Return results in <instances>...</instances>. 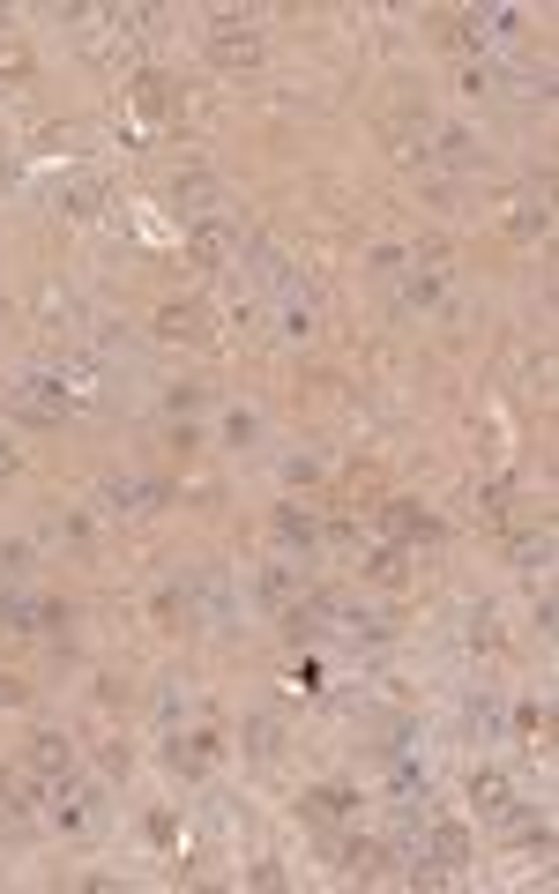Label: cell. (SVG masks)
Masks as SVG:
<instances>
[{
    "instance_id": "1",
    "label": "cell",
    "mask_w": 559,
    "mask_h": 894,
    "mask_svg": "<svg viewBox=\"0 0 559 894\" xmlns=\"http://www.w3.org/2000/svg\"><path fill=\"white\" fill-rule=\"evenodd\" d=\"M0 402H8V418H23V426H61L67 410H75V396H67L53 373H31V380H15V388H8Z\"/></svg>"
},
{
    "instance_id": "2",
    "label": "cell",
    "mask_w": 559,
    "mask_h": 894,
    "mask_svg": "<svg viewBox=\"0 0 559 894\" xmlns=\"http://www.w3.org/2000/svg\"><path fill=\"white\" fill-rule=\"evenodd\" d=\"M209 61H217L224 75L261 67V31H254V23H239V15H217V23H209Z\"/></svg>"
},
{
    "instance_id": "3",
    "label": "cell",
    "mask_w": 559,
    "mask_h": 894,
    "mask_svg": "<svg viewBox=\"0 0 559 894\" xmlns=\"http://www.w3.org/2000/svg\"><path fill=\"white\" fill-rule=\"evenodd\" d=\"M404 858H426V864H440V872H455V864H470V828L463 820H433Z\"/></svg>"
},
{
    "instance_id": "4",
    "label": "cell",
    "mask_w": 559,
    "mask_h": 894,
    "mask_svg": "<svg viewBox=\"0 0 559 894\" xmlns=\"http://www.w3.org/2000/svg\"><path fill=\"white\" fill-rule=\"evenodd\" d=\"M127 97H135V112H142V120H180V112H186L180 83H172V75H157V67H142Z\"/></svg>"
},
{
    "instance_id": "5",
    "label": "cell",
    "mask_w": 559,
    "mask_h": 894,
    "mask_svg": "<svg viewBox=\"0 0 559 894\" xmlns=\"http://www.w3.org/2000/svg\"><path fill=\"white\" fill-rule=\"evenodd\" d=\"M217 753H224L217 731H186V739H172V753H164V761H172V775H186V783H194V775L217 768Z\"/></svg>"
},
{
    "instance_id": "6",
    "label": "cell",
    "mask_w": 559,
    "mask_h": 894,
    "mask_svg": "<svg viewBox=\"0 0 559 894\" xmlns=\"http://www.w3.org/2000/svg\"><path fill=\"white\" fill-rule=\"evenodd\" d=\"M157 336H164V343H209V306H194V299H172V306L157 313Z\"/></svg>"
},
{
    "instance_id": "7",
    "label": "cell",
    "mask_w": 559,
    "mask_h": 894,
    "mask_svg": "<svg viewBox=\"0 0 559 894\" xmlns=\"http://www.w3.org/2000/svg\"><path fill=\"white\" fill-rule=\"evenodd\" d=\"M31 775L37 783H67V775H75V745H67L61 731H37L31 739Z\"/></svg>"
},
{
    "instance_id": "8",
    "label": "cell",
    "mask_w": 559,
    "mask_h": 894,
    "mask_svg": "<svg viewBox=\"0 0 559 894\" xmlns=\"http://www.w3.org/2000/svg\"><path fill=\"white\" fill-rule=\"evenodd\" d=\"M380 529H388L396 545H433V537H440V523H433V515H418L410 499H388V507H380Z\"/></svg>"
},
{
    "instance_id": "9",
    "label": "cell",
    "mask_w": 559,
    "mask_h": 894,
    "mask_svg": "<svg viewBox=\"0 0 559 894\" xmlns=\"http://www.w3.org/2000/svg\"><path fill=\"white\" fill-rule=\"evenodd\" d=\"M307 820L313 828H336V820H351V812H358V790H343V783H321V790H307Z\"/></svg>"
},
{
    "instance_id": "10",
    "label": "cell",
    "mask_w": 559,
    "mask_h": 894,
    "mask_svg": "<svg viewBox=\"0 0 559 894\" xmlns=\"http://www.w3.org/2000/svg\"><path fill=\"white\" fill-rule=\"evenodd\" d=\"M186 254H194L202 269H224V261H232V231H224L217 216H202V224L186 231Z\"/></svg>"
},
{
    "instance_id": "11",
    "label": "cell",
    "mask_w": 559,
    "mask_h": 894,
    "mask_svg": "<svg viewBox=\"0 0 559 894\" xmlns=\"http://www.w3.org/2000/svg\"><path fill=\"white\" fill-rule=\"evenodd\" d=\"M470 805H477V812H493V820H507V812H515L507 775H499V768H477V775H470Z\"/></svg>"
},
{
    "instance_id": "12",
    "label": "cell",
    "mask_w": 559,
    "mask_h": 894,
    "mask_svg": "<svg viewBox=\"0 0 559 894\" xmlns=\"http://www.w3.org/2000/svg\"><path fill=\"white\" fill-rule=\"evenodd\" d=\"M112 507H172V485L164 477H120V485H105Z\"/></svg>"
},
{
    "instance_id": "13",
    "label": "cell",
    "mask_w": 559,
    "mask_h": 894,
    "mask_svg": "<svg viewBox=\"0 0 559 894\" xmlns=\"http://www.w3.org/2000/svg\"><path fill=\"white\" fill-rule=\"evenodd\" d=\"M336 858H343V880H380V872H388V850H380V842H366V834H351Z\"/></svg>"
},
{
    "instance_id": "14",
    "label": "cell",
    "mask_w": 559,
    "mask_h": 894,
    "mask_svg": "<svg viewBox=\"0 0 559 894\" xmlns=\"http://www.w3.org/2000/svg\"><path fill=\"white\" fill-rule=\"evenodd\" d=\"M0 626H8V634H37V596H23V589H0Z\"/></svg>"
},
{
    "instance_id": "15",
    "label": "cell",
    "mask_w": 559,
    "mask_h": 894,
    "mask_svg": "<svg viewBox=\"0 0 559 894\" xmlns=\"http://www.w3.org/2000/svg\"><path fill=\"white\" fill-rule=\"evenodd\" d=\"M105 209V180H67L61 186V216H97Z\"/></svg>"
},
{
    "instance_id": "16",
    "label": "cell",
    "mask_w": 559,
    "mask_h": 894,
    "mask_svg": "<svg viewBox=\"0 0 559 894\" xmlns=\"http://www.w3.org/2000/svg\"><path fill=\"white\" fill-rule=\"evenodd\" d=\"M172 202H186L194 216H209V202H217V180H209V172H180V180H172Z\"/></svg>"
},
{
    "instance_id": "17",
    "label": "cell",
    "mask_w": 559,
    "mask_h": 894,
    "mask_svg": "<svg viewBox=\"0 0 559 894\" xmlns=\"http://www.w3.org/2000/svg\"><path fill=\"white\" fill-rule=\"evenodd\" d=\"M277 537H283V545H299V552H307L313 537H321V523H313L307 507H283V515H277Z\"/></svg>"
},
{
    "instance_id": "18",
    "label": "cell",
    "mask_w": 559,
    "mask_h": 894,
    "mask_svg": "<svg viewBox=\"0 0 559 894\" xmlns=\"http://www.w3.org/2000/svg\"><path fill=\"white\" fill-rule=\"evenodd\" d=\"M37 61H31V45H15V37H0V83H31Z\"/></svg>"
},
{
    "instance_id": "19",
    "label": "cell",
    "mask_w": 559,
    "mask_h": 894,
    "mask_svg": "<svg viewBox=\"0 0 559 894\" xmlns=\"http://www.w3.org/2000/svg\"><path fill=\"white\" fill-rule=\"evenodd\" d=\"M291 596H299V567H269V574H261V604H291Z\"/></svg>"
},
{
    "instance_id": "20",
    "label": "cell",
    "mask_w": 559,
    "mask_h": 894,
    "mask_svg": "<svg viewBox=\"0 0 559 894\" xmlns=\"http://www.w3.org/2000/svg\"><path fill=\"white\" fill-rule=\"evenodd\" d=\"M150 612H157V626H172V634H180L194 604H186V589H157V596H150Z\"/></svg>"
},
{
    "instance_id": "21",
    "label": "cell",
    "mask_w": 559,
    "mask_h": 894,
    "mask_svg": "<svg viewBox=\"0 0 559 894\" xmlns=\"http://www.w3.org/2000/svg\"><path fill=\"white\" fill-rule=\"evenodd\" d=\"M396 299H404V306H433V299H440V269H410Z\"/></svg>"
},
{
    "instance_id": "22",
    "label": "cell",
    "mask_w": 559,
    "mask_h": 894,
    "mask_svg": "<svg viewBox=\"0 0 559 894\" xmlns=\"http://www.w3.org/2000/svg\"><path fill=\"white\" fill-rule=\"evenodd\" d=\"M366 574H373V582H380V589H396V582H404V574H410V559L396 552V545H388V552H373V559H366Z\"/></svg>"
},
{
    "instance_id": "23",
    "label": "cell",
    "mask_w": 559,
    "mask_h": 894,
    "mask_svg": "<svg viewBox=\"0 0 559 894\" xmlns=\"http://www.w3.org/2000/svg\"><path fill=\"white\" fill-rule=\"evenodd\" d=\"M53 820H61V828H83V820H90V790H67V798L53 805Z\"/></svg>"
},
{
    "instance_id": "24",
    "label": "cell",
    "mask_w": 559,
    "mask_h": 894,
    "mask_svg": "<svg viewBox=\"0 0 559 894\" xmlns=\"http://www.w3.org/2000/svg\"><path fill=\"white\" fill-rule=\"evenodd\" d=\"M37 634H67V604H61V596H37Z\"/></svg>"
},
{
    "instance_id": "25",
    "label": "cell",
    "mask_w": 559,
    "mask_h": 894,
    "mask_svg": "<svg viewBox=\"0 0 559 894\" xmlns=\"http://www.w3.org/2000/svg\"><path fill=\"white\" fill-rule=\"evenodd\" d=\"M440 157H448L455 172H470V164H477V150H470V134H440Z\"/></svg>"
},
{
    "instance_id": "26",
    "label": "cell",
    "mask_w": 559,
    "mask_h": 894,
    "mask_svg": "<svg viewBox=\"0 0 559 894\" xmlns=\"http://www.w3.org/2000/svg\"><path fill=\"white\" fill-rule=\"evenodd\" d=\"M23 567H31V552H23V545H0V582H15Z\"/></svg>"
},
{
    "instance_id": "27",
    "label": "cell",
    "mask_w": 559,
    "mask_h": 894,
    "mask_svg": "<svg viewBox=\"0 0 559 894\" xmlns=\"http://www.w3.org/2000/svg\"><path fill=\"white\" fill-rule=\"evenodd\" d=\"M448 37H455V45H463V53H470V45H477V37H485V31H477V15H455V23H448Z\"/></svg>"
},
{
    "instance_id": "28",
    "label": "cell",
    "mask_w": 559,
    "mask_h": 894,
    "mask_svg": "<svg viewBox=\"0 0 559 894\" xmlns=\"http://www.w3.org/2000/svg\"><path fill=\"white\" fill-rule=\"evenodd\" d=\"M247 753H261V761H269V753H277V723H254V731H247Z\"/></svg>"
},
{
    "instance_id": "29",
    "label": "cell",
    "mask_w": 559,
    "mask_h": 894,
    "mask_svg": "<svg viewBox=\"0 0 559 894\" xmlns=\"http://www.w3.org/2000/svg\"><path fill=\"white\" fill-rule=\"evenodd\" d=\"M515 723H523V731H529V739H545V731H552V715H545V709H537V701H529V709H523V715H515Z\"/></svg>"
},
{
    "instance_id": "30",
    "label": "cell",
    "mask_w": 559,
    "mask_h": 894,
    "mask_svg": "<svg viewBox=\"0 0 559 894\" xmlns=\"http://www.w3.org/2000/svg\"><path fill=\"white\" fill-rule=\"evenodd\" d=\"M164 402H172V418H180V410H194V402H202V388H194V380H180V388H172Z\"/></svg>"
},
{
    "instance_id": "31",
    "label": "cell",
    "mask_w": 559,
    "mask_h": 894,
    "mask_svg": "<svg viewBox=\"0 0 559 894\" xmlns=\"http://www.w3.org/2000/svg\"><path fill=\"white\" fill-rule=\"evenodd\" d=\"M142 834H150V842H172V834H180V820H172V812H150V828H142Z\"/></svg>"
},
{
    "instance_id": "32",
    "label": "cell",
    "mask_w": 559,
    "mask_h": 894,
    "mask_svg": "<svg viewBox=\"0 0 559 894\" xmlns=\"http://www.w3.org/2000/svg\"><path fill=\"white\" fill-rule=\"evenodd\" d=\"M23 701H31V686H23V679H0V709H23Z\"/></svg>"
},
{
    "instance_id": "33",
    "label": "cell",
    "mask_w": 559,
    "mask_h": 894,
    "mask_svg": "<svg viewBox=\"0 0 559 894\" xmlns=\"http://www.w3.org/2000/svg\"><path fill=\"white\" fill-rule=\"evenodd\" d=\"M0 477H15V455H8V448H0Z\"/></svg>"
},
{
    "instance_id": "34",
    "label": "cell",
    "mask_w": 559,
    "mask_h": 894,
    "mask_svg": "<svg viewBox=\"0 0 559 894\" xmlns=\"http://www.w3.org/2000/svg\"><path fill=\"white\" fill-rule=\"evenodd\" d=\"M0 828H15V820H8V805H0Z\"/></svg>"
}]
</instances>
